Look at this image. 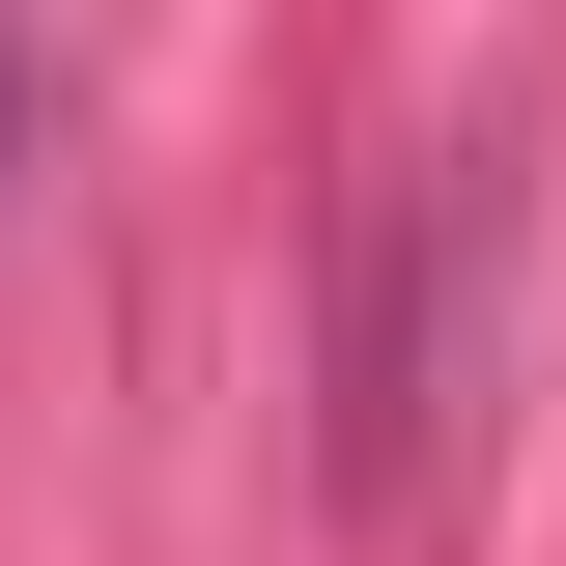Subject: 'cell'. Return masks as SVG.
I'll return each mask as SVG.
<instances>
[]
</instances>
